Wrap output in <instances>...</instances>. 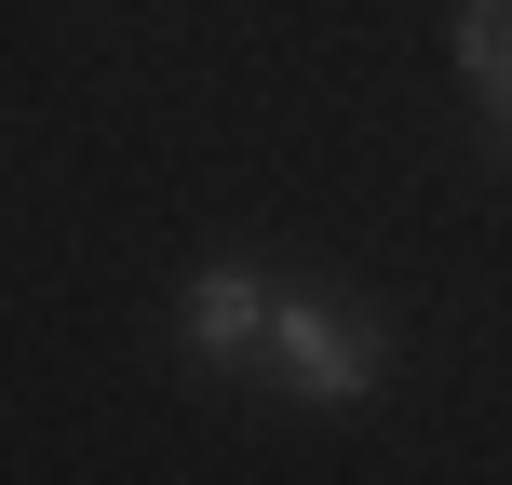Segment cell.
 Returning a JSON list of instances; mask_svg holds the SVG:
<instances>
[{"instance_id":"6da1fadb","label":"cell","mask_w":512,"mask_h":485,"mask_svg":"<svg viewBox=\"0 0 512 485\" xmlns=\"http://www.w3.org/2000/svg\"><path fill=\"white\" fill-rule=\"evenodd\" d=\"M270 364L310 405H364V391H378V324H351V310H324V297H283L270 310Z\"/></svg>"},{"instance_id":"7a4b0ae2","label":"cell","mask_w":512,"mask_h":485,"mask_svg":"<svg viewBox=\"0 0 512 485\" xmlns=\"http://www.w3.org/2000/svg\"><path fill=\"white\" fill-rule=\"evenodd\" d=\"M270 283H256V270H203V283H189V351H203V364H256V351H270Z\"/></svg>"},{"instance_id":"3957f363","label":"cell","mask_w":512,"mask_h":485,"mask_svg":"<svg viewBox=\"0 0 512 485\" xmlns=\"http://www.w3.org/2000/svg\"><path fill=\"white\" fill-rule=\"evenodd\" d=\"M459 68L486 81V95L512 81V0H459Z\"/></svg>"},{"instance_id":"277c9868","label":"cell","mask_w":512,"mask_h":485,"mask_svg":"<svg viewBox=\"0 0 512 485\" xmlns=\"http://www.w3.org/2000/svg\"><path fill=\"white\" fill-rule=\"evenodd\" d=\"M499 122H512V81H499Z\"/></svg>"}]
</instances>
